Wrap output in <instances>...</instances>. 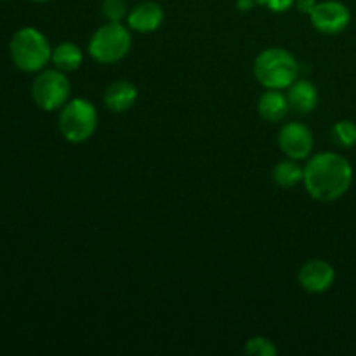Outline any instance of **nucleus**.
Wrapping results in <instances>:
<instances>
[{
  "label": "nucleus",
  "mask_w": 356,
  "mask_h": 356,
  "mask_svg": "<svg viewBox=\"0 0 356 356\" xmlns=\"http://www.w3.org/2000/svg\"><path fill=\"white\" fill-rule=\"evenodd\" d=\"M302 183L309 197L330 204L344 197L351 188L353 167L339 153L322 152L306 162Z\"/></svg>",
  "instance_id": "1"
},
{
  "label": "nucleus",
  "mask_w": 356,
  "mask_h": 356,
  "mask_svg": "<svg viewBox=\"0 0 356 356\" xmlns=\"http://www.w3.org/2000/svg\"><path fill=\"white\" fill-rule=\"evenodd\" d=\"M299 63L282 47H268L254 61V76L264 89H289L298 80Z\"/></svg>",
  "instance_id": "2"
},
{
  "label": "nucleus",
  "mask_w": 356,
  "mask_h": 356,
  "mask_svg": "<svg viewBox=\"0 0 356 356\" xmlns=\"http://www.w3.org/2000/svg\"><path fill=\"white\" fill-rule=\"evenodd\" d=\"M9 52L14 66L24 73L42 72L52 58V47L47 37L31 26L21 28L13 35Z\"/></svg>",
  "instance_id": "3"
},
{
  "label": "nucleus",
  "mask_w": 356,
  "mask_h": 356,
  "mask_svg": "<svg viewBox=\"0 0 356 356\" xmlns=\"http://www.w3.org/2000/svg\"><path fill=\"white\" fill-rule=\"evenodd\" d=\"M132 45L131 31L122 23H106L97 28L89 40V56L99 65H115L129 54Z\"/></svg>",
  "instance_id": "4"
},
{
  "label": "nucleus",
  "mask_w": 356,
  "mask_h": 356,
  "mask_svg": "<svg viewBox=\"0 0 356 356\" xmlns=\"http://www.w3.org/2000/svg\"><path fill=\"white\" fill-rule=\"evenodd\" d=\"M58 127L63 138L70 143L87 141L97 129V111L90 101L70 99L61 108L58 117Z\"/></svg>",
  "instance_id": "5"
},
{
  "label": "nucleus",
  "mask_w": 356,
  "mask_h": 356,
  "mask_svg": "<svg viewBox=\"0 0 356 356\" xmlns=\"http://www.w3.org/2000/svg\"><path fill=\"white\" fill-rule=\"evenodd\" d=\"M72 86L61 70H42L31 83V97L44 111L61 110L70 101Z\"/></svg>",
  "instance_id": "6"
},
{
  "label": "nucleus",
  "mask_w": 356,
  "mask_h": 356,
  "mask_svg": "<svg viewBox=\"0 0 356 356\" xmlns=\"http://www.w3.org/2000/svg\"><path fill=\"white\" fill-rule=\"evenodd\" d=\"M313 28L323 35H339L348 28L351 13L339 0H323L316 2L315 9L309 14Z\"/></svg>",
  "instance_id": "7"
},
{
  "label": "nucleus",
  "mask_w": 356,
  "mask_h": 356,
  "mask_svg": "<svg viewBox=\"0 0 356 356\" xmlns=\"http://www.w3.org/2000/svg\"><path fill=\"white\" fill-rule=\"evenodd\" d=\"M313 134L301 122H287L278 132V146L287 159L306 160L313 152Z\"/></svg>",
  "instance_id": "8"
},
{
  "label": "nucleus",
  "mask_w": 356,
  "mask_h": 356,
  "mask_svg": "<svg viewBox=\"0 0 356 356\" xmlns=\"http://www.w3.org/2000/svg\"><path fill=\"white\" fill-rule=\"evenodd\" d=\"M299 285L309 294H323L336 282V270L323 259H309L298 273Z\"/></svg>",
  "instance_id": "9"
},
{
  "label": "nucleus",
  "mask_w": 356,
  "mask_h": 356,
  "mask_svg": "<svg viewBox=\"0 0 356 356\" xmlns=\"http://www.w3.org/2000/svg\"><path fill=\"white\" fill-rule=\"evenodd\" d=\"M163 17L165 14H163L160 3L153 2V0H143V2L136 3L132 9H129L127 24L131 30L138 31V33H153L162 26Z\"/></svg>",
  "instance_id": "10"
},
{
  "label": "nucleus",
  "mask_w": 356,
  "mask_h": 356,
  "mask_svg": "<svg viewBox=\"0 0 356 356\" xmlns=\"http://www.w3.org/2000/svg\"><path fill=\"white\" fill-rule=\"evenodd\" d=\"M104 106L115 113H122L134 106L138 101V87L129 80H117L110 83L103 94Z\"/></svg>",
  "instance_id": "11"
},
{
  "label": "nucleus",
  "mask_w": 356,
  "mask_h": 356,
  "mask_svg": "<svg viewBox=\"0 0 356 356\" xmlns=\"http://www.w3.org/2000/svg\"><path fill=\"white\" fill-rule=\"evenodd\" d=\"M289 110H291V103H289L287 94H284L278 89H266L257 99V113L263 120L280 122L287 117Z\"/></svg>",
  "instance_id": "12"
},
{
  "label": "nucleus",
  "mask_w": 356,
  "mask_h": 356,
  "mask_svg": "<svg viewBox=\"0 0 356 356\" xmlns=\"http://www.w3.org/2000/svg\"><path fill=\"white\" fill-rule=\"evenodd\" d=\"M287 97L291 103V110L298 111V113H312L318 104V89L315 83L306 79L296 80L289 87Z\"/></svg>",
  "instance_id": "13"
},
{
  "label": "nucleus",
  "mask_w": 356,
  "mask_h": 356,
  "mask_svg": "<svg viewBox=\"0 0 356 356\" xmlns=\"http://www.w3.org/2000/svg\"><path fill=\"white\" fill-rule=\"evenodd\" d=\"M51 61L54 63L56 68L61 70V72H76V70L82 66L83 61L82 49L76 44H73V42H61V44L56 45V47L52 49Z\"/></svg>",
  "instance_id": "14"
},
{
  "label": "nucleus",
  "mask_w": 356,
  "mask_h": 356,
  "mask_svg": "<svg viewBox=\"0 0 356 356\" xmlns=\"http://www.w3.org/2000/svg\"><path fill=\"white\" fill-rule=\"evenodd\" d=\"M271 177L280 188H294L305 177V169L298 163V160H282L271 170Z\"/></svg>",
  "instance_id": "15"
},
{
  "label": "nucleus",
  "mask_w": 356,
  "mask_h": 356,
  "mask_svg": "<svg viewBox=\"0 0 356 356\" xmlns=\"http://www.w3.org/2000/svg\"><path fill=\"white\" fill-rule=\"evenodd\" d=\"M332 141L341 148H355L356 146V124L351 120H339L330 129Z\"/></svg>",
  "instance_id": "16"
},
{
  "label": "nucleus",
  "mask_w": 356,
  "mask_h": 356,
  "mask_svg": "<svg viewBox=\"0 0 356 356\" xmlns=\"http://www.w3.org/2000/svg\"><path fill=\"white\" fill-rule=\"evenodd\" d=\"M101 14L110 23H122L124 19H127L129 6L125 0H103Z\"/></svg>",
  "instance_id": "17"
},
{
  "label": "nucleus",
  "mask_w": 356,
  "mask_h": 356,
  "mask_svg": "<svg viewBox=\"0 0 356 356\" xmlns=\"http://www.w3.org/2000/svg\"><path fill=\"white\" fill-rule=\"evenodd\" d=\"M245 353L256 355V356H275L278 353V348L275 346L273 341H270L268 337L257 336L247 341Z\"/></svg>",
  "instance_id": "18"
},
{
  "label": "nucleus",
  "mask_w": 356,
  "mask_h": 356,
  "mask_svg": "<svg viewBox=\"0 0 356 356\" xmlns=\"http://www.w3.org/2000/svg\"><path fill=\"white\" fill-rule=\"evenodd\" d=\"M257 3L266 7L271 13H285L296 3V0H257Z\"/></svg>",
  "instance_id": "19"
},
{
  "label": "nucleus",
  "mask_w": 356,
  "mask_h": 356,
  "mask_svg": "<svg viewBox=\"0 0 356 356\" xmlns=\"http://www.w3.org/2000/svg\"><path fill=\"white\" fill-rule=\"evenodd\" d=\"M296 7H298V10L301 14H312V10L315 9V6H316V0H296V3H294Z\"/></svg>",
  "instance_id": "20"
},
{
  "label": "nucleus",
  "mask_w": 356,
  "mask_h": 356,
  "mask_svg": "<svg viewBox=\"0 0 356 356\" xmlns=\"http://www.w3.org/2000/svg\"><path fill=\"white\" fill-rule=\"evenodd\" d=\"M257 6V0H236V7H238L242 13H249L254 7Z\"/></svg>",
  "instance_id": "21"
},
{
  "label": "nucleus",
  "mask_w": 356,
  "mask_h": 356,
  "mask_svg": "<svg viewBox=\"0 0 356 356\" xmlns=\"http://www.w3.org/2000/svg\"><path fill=\"white\" fill-rule=\"evenodd\" d=\"M31 2H38V3H44V2H49V0H31Z\"/></svg>",
  "instance_id": "22"
}]
</instances>
